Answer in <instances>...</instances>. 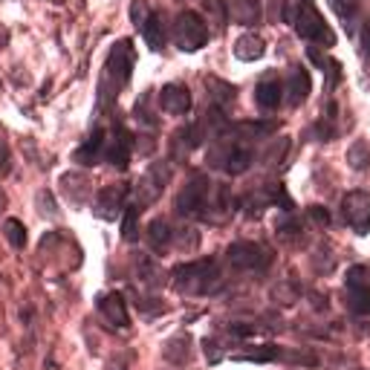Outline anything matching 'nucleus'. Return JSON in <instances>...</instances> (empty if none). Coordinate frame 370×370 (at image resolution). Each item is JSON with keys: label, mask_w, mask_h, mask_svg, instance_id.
Here are the masks:
<instances>
[{"label": "nucleus", "mask_w": 370, "mask_h": 370, "mask_svg": "<svg viewBox=\"0 0 370 370\" xmlns=\"http://www.w3.org/2000/svg\"><path fill=\"white\" fill-rule=\"evenodd\" d=\"M174 284L185 292H214L220 286V272L217 263L209 260H194V263H183L174 269Z\"/></svg>", "instance_id": "1"}, {"label": "nucleus", "mask_w": 370, "mask_h": 370, "mask_svg": "<svg viewBox=\"0 0 370 370\" xmlns=\"http://www.w3.org/2000/svg\"><path fill=\"white\" fill-rule=\"evenodd\" d=\"M174 41H177V46L183 49V53H197V49L206 46V41H209L206 20L191 9L180 12L177 20H174Z\"/></svg>", "instance_id": "2"}, {"label": "nucleus", "mask_w": 370, "mask_h": 370, "mask_svg": "<svg viewBox=\"0 0 370 370\" xmlns=\"http://www.w3.org/2000/svg\"><path fill=\"white\" fill-rule=\"evenodd\" d=\"M229 263L234 269H266L269 263H272V255H269V249H263L260 243H252V240H237L229 246L226 252Z\"/></svg>", "instance_id": "3"}, {"label": "nucleus", "mask_w": 370, "mask_h": 370, "mask_svg": "<svg viewBox=\"0 0 370 370\" xmlns=\"http://www.w3.org/2000/svg\"><path fill=\"white\" fill-rule=\"evenodd\" d=\"M292 27H295V32H298L304 41H322V44H327V46L336 44V35L327 29L324 18L318 15V9H315L312 4H307V6L301 9V15L295 18Z\"/></svg>", "instance_id": "4"}, {"label": "nucleus", "mask_w": 370, "mask_h": 370, "mask_svg": "<svg viewBox=\"0 0 370 370\" xmlns=\"http://www.w3.org/2000/svg\"><path fill=\"white\" fill-rule=\"evenodd\" d=\"M341 214H344V223L353 226L359 234H364L367 226H370V194L367 191H350V194H344Z\"/></svg>", "instance_id": "5"}, {"label": "nucleus", "mask_w": 370, "mask_h": 370, "mask_svg": "<svg viewBox=\"0 0 370 370\" xmlns=\"http://www.w3.org/2000/svg\"><path fill=\"white\" fill-rule=\"evenodd\" d=\"M206 200H209V180L194 177V180L180 191V197H177V214H183V217H197V214H203Z\"/></svg>", "instance_id": "6"}, {"label": "nucleus", "mask_w": 370, "mask_h": 370, "mask_svg": "<svg viewBox=\"0 0 370 370\" xmlns=\"http://www.w3.org/2000/svg\"><path fill=\"white\" fill-rule=\"evenodd\" d=\"M133 44L131 41H119L113 49H110V58H107V76L121 87L131 81V72H133Z\"/></svg>", "instance_id": "7"}, {"label": "nucleus", "mask_w": 370, "mask_h": 370, "mask_svg": "<svg viewBox=\"0 0 370 370\" xmlns=\"http://www.w3.org/2000/svg\"><path fill=\"white\" fill-rule=\"evenodd\" d=\"M131 151H133V136L125 125H116L110 139L105 142V159L116 168H128L131 162Z\"/></svg>", "instance_id": "8"}, {"label": "nucleus", "mask_w": 370, "mask_h": 370, "mask_svg": "<svg viewBox=\"0 0 370 370\" xmlns=\"http://www.w3.org/2000/svg\"><path fill=\"white\" fill-rule=\"evenodd\" d=\"M128 185L125 183H116V185H105L98 191V200H95V214L105 217V220H116V214L125 209V197H128Z\"/></svg>", "instance_id": "9"}, {"label": "nucleus", "mask_w": 370, "mask_h": 370, "mask_svg": "<svg viewBox=\"0 0 370 370\" xmlns=\"http://www.w3.org/2000/svg\"><path fill=\"white\" fill-rule=\"evenodd\" d=\"M159 105L171 116H185L191 110V93L185 84H165L159 90Z\"/></svg>", "instance_id": "10"}, {"label": "nucleus", "mask_w": 370, "mask_h": 370, "mask_svg": "<svg viewBox=\"0 0 370 370\" xmlns=\"http://www.w3.org/2000/svg\"><path fill=\"white\" fill-rule=\"evenodd\" d=\"M98 312H102L113 327H128V324H131V318H128V304H125V298H121L119 292L102 295V298H98Z\"/></svg>", "instance_id": "11"}, {"label": "nucleus", "mask_w": 370, "mask_h": 370, "mask_svg": "<svg viewBox=\"0 0 370 370\" xmlns=\"http://www.w3.org/2000/svg\"><path fill=\"white\" fill-rule=\"evenodd\" d=\"M284 90H286V98H289V105H292V107L304 105V102H307V95H310V90H312L310 72H307L304 67H295V70L289 72V81H286Z\"/></svg>", "instance_id": "12"}, {"label": "nucleus", "mask_w": 370, "mask_h": 370, "mask_svg": "<svg viewBox=\"0 0 370 370\" xmlns=\"http://www.w3.org/2000/svg\"><path fill=\"white\" fill-rule=\"evenodd\" d=\"M105 142H107L105 131L95 128V131L87 136V142L76 151V162H79V165H95L98 159L105 157Z\"/></svg>", "instance_id": "13"}, {"label": "nucleus", "mask_w": 370, "mask_h": 370, "mask_svg": "<svg viewBox=\"0 0 370 370\" xmlns=\"http://www.w3.org/2000/svg\"><path fill=\"white\" fill-rule=\"evenodd\" d=\"M255 102L263 107V110H275L281 102H284V84L278 79H263L258 87H255Z\"/></svg>", "instance_id": "14"}, {"label": "nucleus", "mask_w": 370, "mask_h": 370, "mask_svg": "<svg viewBox=\"0 0 370 370\" xmlns=\"http://www.w3.org/2000/svg\"><path fill=\"white\" fill-rule=\"evenodd\" d=\"M234 55H237L240 61H258V58L266 55V44H263L260 35L246 32V35H240L237 44H234Z\"/></svg>", "instance_id": "15"}, {"label": "nucleus", "mask_w": 370, "mask_h": 370, "mask_svg": "<svg viewBox=\"0 0 370 370\" xmlns=\"http://www.w3.org/2000/svg\"><path fill=\"white\" fill-rule=\"evenodd\" d=\"M139 32L145 38V44L151 49H162L165 46V27H162V18L157 12H147L145 20L139 23Z\"/></svg>", "instance_id": "16"}, {"label": "nucleus", "mask_w": 370, "mask_h": 370, "mask_svg": "<svg viewBox=\"0 0 370 370\" xmlns=\"http://www.w3.org/2000/svg\"><path fill=\"white\" fill-rule=\"evenodd\" d=\"M252 162H255V154L249 151V147H243V145H234L232 151L223 157V168L229 171L232 177L243 174V171H249V168H252Z\"/></svg>", "instance_id": "17"}, {"label": "nucleus", "mask_w": 370, "mask_h": 370, "mask_svg": "<svg viewBox=\"0 0 370 370\" xmlns=\"http://www.w3.org/2000/svg\"><path fill=\"white\" fill-rule=\"evenodd\" d=\"M206 87H209V95H211V102L217 105V110H226V107H232L234 105V87L229 84V81H223V79H206Z\"/></svg>", "instance_id": "18"}, {"label": "nucleus", "mask_w": 370, "mask_h": 370, "mask_svg": "<svg viewBox=\"0 0 370 370\" xmlns=\"http://www.w3.org/2000/svg\"><path fill=\"white\" fill-rule=\"evenodd\" d=\"M229 12L237 23H243V27H255V23L260 20V4L258 0H234Z\"/></svg>", "instance_id": "19"}, {"label": "nucleus", "mask_w": 370, "mask_h": 370, "mask_svg": "<svg viewBox=\"0 0 370 370\" xmlns=\"http://www.w3.org/2000/svg\"><path fill=\"white\" fill-rule=\"evenodd\" d=\"M203 4V12H206V20L214 23L217 29H223L226 23H229V6H226V0H200Z\"/></svg>", "instance_id": "20"}, {"label": "nucleus", "mask_w": 370, "mask_h": 370, "mask_svg": "<svg viewBox=\"0 0 370 370\" xmlns=\"http://www.w3.org/2000/svg\"><path fill=\"white\" fill-rule=\"evenodd\" d=\"M171 237H174V234H171V226L165 223V220H154V223L147 226V243H151L154 252H162L165 246L171 243Z\"/></svg>", "instance_id": "21"}, {"label": "nucleus", "mask_w": 370, "mask_h": 370, "mask_svg": "<svg viewBox=\"0 0 370 370\" xmlns=\"http://www.w3.org/2000/svg\"><path fill=\"white\" fill-rule=\"evenodd\" d=\"M327 4L344 20L348 32H353V23H356V15H359V0H327Z\"/></svg>", "instance_id": "22"}, {"label": "nucleus", "mask_w": 370, "mask_h": 370, "mask_svg": "<svg viewBox=\"0 0 370 370\" xmlns=\"http://www.w3.org/2000/svg\"><path fill=\"white\" fill-rule=\"evenodd\" d=\"M348 165L353 168V171H367L370 168V145L367 142H353L350 147H348Z\"/></svg>", "instance_id": "23"}, {"label": "nucleus", "mask_w": 370, "mask_h": 370, "mask_svg": "<svg viewBox=\"0 0 370 370\" xmlns=\"http://www.w3.org/2000/svg\"><path fill=\"white\" fill-rule=\"evenodd\" d=\"M307 55H310V58H312V61H315V64H318V67H322V70L327 72V76H330V87H333V84H336V81L341 79V64H338V61H333V58H327L324 53H318V49H315V46H310V49H307Z\"/></svg>", "instance_id": "24"}, {"label": "nucleus", "mask_w": 370, "mask_h": 370, "mask_svg": "<svg viewBox=\"0 0 370 370\" xmlns=\"http://www.w3.org/2000/svg\"><path fill=\"white\" fill-rule=\"evenodd\" d=\"M4 234H6L12 249H23V246H27V226H23L20 220H15V217L4 223Z\"/></svg>", "instance_id": "25"}, {"label": "nucleus", "mask_w": 370, "mask_h": 370, "mask_svg": "<svg viewBox=\"0 0 370 370\" xmlns=\"http://www.w3.org/2000/svg\"><path fill=\"white\" fill-rule=\"evenodd\" d=\"M344 284H348V289H370V266H350Z\"/></svg>", "instance_id": "26"}, {"label": "nucleus", "mask_w": 370, "mask_h": 370, "mask_svg": "<svg viewBox=\"0 0 370 370\" xmlns=\"http://www.w3.org/2000/svg\"><path fill=\"white\" fill-rule=\"evenodd\" d=\"M348 307L356 315H370V289H350L348 292Z\"/></svg>", "instance_id": "27"}, {"label": "nucleus", "mask_w": 370, "mask_h": 370, "mask_svg": "<svg viewBox=\"0 0 370 370\" xmlns=\"http://www.w3.org/2000/svg\"><path fill=\"white\" fill-rule=\"evenodd\" d=\"M139 206H128V211H125V220H121V237H125L128 243H133L136 237H139V232H136V220H139Z\"/></svg>", "instance_id": "28"}, {"label": "nucleus", "mask_w": 370, "mask_h": 370, "mask_svg": "<svg viewBox=\"0 0 370 370\" xmlns=\"http://www.w3.org/2000/svg\"><path fill=\"white\" fill-rule=\"evenodd\" d=\"M237 362H272V359H278V348L275 344H263L260 350H252V353H240V356H234Z\"/></svg>", "instance_id": "29"}, {"label": "nucleus", "mask_w": 370, "mask_h": 370, "mask_svg": "<svg viewBox=\"0 0 370 370\" xmlns=\"http://www.w3.org/2000/svg\"><path fill=\"white\" fill-rule=\"evenodd\" d=\"M240 131L243 133H252V136H269V133L275 131V125H272V121H266V125H258V121H243Z\"/></svg>", "instance_id": "30"}, {"label": "nucleus", "mask_w": 370, "mask_h": 370, "mask_svg": "<svg viewBox=\"0 0 370 370\" xmlns=\"http://www.w3.org/2000/svg\"><path fill=\"white\" fill-rule=\"evenodd\" d=\"M307 214H310V220L315 226H330V211L324 206H310Z\"/></svg>", "instance_id": "31"}, {"label": "nucleus", "mask_w": 370, "mask_h": 370, "mask_svg": "<svg viewBox=\"0 0 370 370\" xmlns=\"http://www.w3.org/2000/svg\"><path fill=\"white\" fill-rule=\"evenodd\" d=\"M229 333L237 336V338H246V336L258 333V327H255V324H229Z\"/></svg>", "instance_id": "32"}, {"label": "nucleus", "mask_w": 370, "mask_h": 370, "mask_svg": "<svg viewBox=\"0 0 370 370\" xmlns=\"http://www.w3.org/2000/svg\"><path fill=\"white\" fill-rule=\"evenodd\" d=\"M362 49L370 55V18L364 20V27H362Z\"/></svg>", "instance_id": "33"}, {"label": "nucleus", "mask_w": 370, "mask_h": 370, "mask_svg": "<svg viewBox=\"0 0 370 370\" xmlns=\"http://www.w3.org/2000/svg\"><path fill=\"white\" fill-rule=\"evenodd\" d=\"M6 162H9V151H6V145L0 142V171L6 168Z\"/></svg>", "instance_id": "34"}]
</instances>
